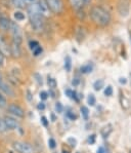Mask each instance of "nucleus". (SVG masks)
Returning <instances> with one entry per match:
<instances>
[{
  "label": "nucleus",
  "mask_w": 131,
  "mask_h": 153,
  "mask_svg": "<svg viewBox=\"0 0 131 153\" xmlns=\"http://www.w3.org/2000/svg\"><path fill=\"white\" fill-rule=\"evenodd\" d=\"M28 15H29L30 24H31L32 29L35 32H40L42 31L44 27V16L42 15L39 5L37 2L30 4L27 7Z\"/></svg>",
  "instance_id": "f257e3e1"
},
{
  "label": "nucleus",
  "mask_w": 131,
  "mask_h": 153,
  "mask_svg": "<svg viewBox=\"0 0 131 153\" xmlns=\"http://www.w3.org/2000/svg\"><path fill=\"white\" fill-rule=\"evenodd\" d=\"M90 18L95 24L100 27H106L111 22V15L102 6H93L90 9Z\"/></svg>",
  "instance_id": "f03ea898"
},
{
  "label": "nucleus",
  "mask_w": 131,
  "mask_h": 153,
  "mask_svg": "<svg viewBox=\"0 0 131 153\" xmlns=\"http://www.w3.org/2000/svg\"><path fill=\"white\" fill-rule=\"evenodd\" d=\"M13 149L18 153H36V149L32 144L27 142H15L13 145Z\"/></svg>",
  "instance_id": "7ed1b4c3"
},
{
  "label": "nucleus",
  "mask_w": 131,
  "mask_h": 153,
  "mask_svg": "<svg viewBox=\"0 0 131 153\" xmlns=\"http://www.w3.org/2000/svg\"><path fill=\"white\" fill-rule=\"evenodd\" d=\"M10 32L13 34V41L16 42L18 44H21L23 42V32L21 30L20 26L16 25L15 23L11 22V25H10Z\"/></svg>",
  "instance_id": "20e7f679"
},
{
  "label": "nucleus",
  "mask_w": 131,
  "mask_h": 153,
  "mask_svg": "<svg viewBox=\"0 0 131 153\" xmlns=\"http://www.w3.org/2000/svg\"><path fill=\"white\" fill-rule=\"evenodd\" d=\"M47 3L49 9L52 11L53 13H60L64 9V4H63V0H45Z\"/></svg>",
  "instance_id": "39448f33"
},
{
  "label": "nucleus",
  "mask_w": 131,
  "mask_h": 153,
  "mask_svg": "<svg viewBox=\"0 0 131 153\" xmlns=\"http://www.w3.org/2000/svg\"><path fill=\"white\" fill-rule=\"evenodd\" d=\"M130 0H119L118 1V11L121 16H127L130 10Z\"/></svg>",
  "instance_id": "423d86ee"
},
{
  "label": "nucleus",
  "mask_w": 131,
  "mask_h": 153,
  "mask_svg": "<svg viewBox=\"0 0 131 153\" xmlns=\"http://www.w3.org/2000/svg\"><path fill=\"white\" fill-rule=\"evenodd\" d=\"M7 110L10 114L15 115V117H20V118H23L25 116V111L23 110L22 107H20L16 104H10L7 107Z\"/></svg>",
  "instance_id": "0eeeda50"
},
{
  "label": "nucleus",
  "mask_w": 131,
  "mask_h": 153,
  "mask_svg": "<svg viewBox=\"0 0 131 153\" xmlns=\"http://www.w3.org/2000/svg\"><path fill=\"white\" fill-rule=\"evenodd\" d=\"M3 119H4V122H5L7 129H10V131H13V129H16V128H18V126H20V122L16 120V119L13 118V117L5 116Z\"/></svg>",
  "instance_id": "6e6552de"
},
{
  "label": "nucleus",
  "mask_w": 131,
  "mask_h": 153,
  "mask_svg": "<svg viewBox=\"0 0 131 153\" xmlns=\"http://www.w3.org/2000/svg\"><path fill=\"white\" fill-rule=\"evenodd\" d=\"M0 51L3 53L4 56H10V45H8L2 35H0Z\"/></svg>",
  "instance_id": "1a4fd4ad"
},
{
  "label": "nucleus",
  "mask_w": 131,
  "mask_h": 153,
  "mask_svg": "<svg viewBox=\"0 0 131 153\" xmlns=\"http://www.w3.org/2000/svg\"><path fill=\"white\" fill-rule=\"evenodd\" d=\"M21 55H22V51H21L20 44L13 41V43L10 44V56H13V58H20Z\"/></svg>",
  "instance_id": "9d476101"
},
{
  "label": "nucleus",
  "mask_w": 131,
  "mask_h": 153,
  "mask_svg": "<svg viewBox=\"0 0 131 153\" xmlns=\"http://www.w3.org/2000/svg\"><path fill=\"white\" fill-rule=\"evenodd\" d=\"M11 21H9L5 16H0V29L2 31H8L10 29Z\"/></svg>",
  "instance_id": "9b49d317"
},
{
  "label": "nucleus",
  "mask_w": 131,
  "mask_h": 153,
  "mask_svg": "<svg viewBox=\"0 0 131 153\" xmlns=\"http://www.w3.org/2000/svg\"><path fill=\"white\" fill-rule=\"evenodd\" d=\"M38 5H39V8H40V10H41V13H42V15L43 16H46V15H48L49 13V7H48V5H47V3H46V1L45 0H38Z\"/></svg>",
  "instance_id": "f8f14e48"
},
{
  "label": "nucleus",
  "mask_w": 131,
  "mask_h": 153,
  "mask_svg": "<svg viewBox=\"0 0 131 153\" xmlns=\"http://www.w3.org/2000/svg\"><path fill=\"white\" fill-rule=\"evenodd\" d=\"M112 131H113V126H112V124H107L106 126H104V128H102L100 134H102V136L104 138H107Z\"/></svg>",
  "instance_id": "ddd939ff"
},
{
  "label": "nucleus",
  "mask_w": 131,
  "mask_h": 153,
  "mask_svg": "<svg viewBox=\"0 0 131 153\" xmlns=\"http://www.w3.org/2000/svg\"><path fill=\"white\" fill-rule=\"evenodd\" d=\"M0 89H1L2 91H4V93H5L6 95L11 96V97H13V95H15V93H13V89L9 88V86L6 83H3V82H2V83L0 84Z\"/></svg>",
  "instance_id": "4468645a"
},
{
  "label": "nucleus",
  "mask_w": 131,
  "mask_h": 153,
  "mask_svg": "<svg viewBox=\"0 0 131 153\" xmlns=\"http://www.w3.org/2000/svg\"><path fill=\"white\" fill-rule=\"evenodd\" d=\"M70 3H71L72 7L74 9H81L82 6L84 5V1L83 0H70Z\"/></svg>",
  "instance_id": "2eb2a0df"
},
{
  "label": "nucleus",
  "mask_w": 131,
  "mask_h": 153,
  "mask_svg": "<svg viewBox=\"0 0 131 153\" xmlns=\"http://www.w3.org/2000/svg\"><path fill=\"white\" fill-rule=\"evenodd\" d=\"M120 103H121V106H122L123 109L127 110L128 108L130 107V102L127 98L125 97L124 95H121L120 96Z\"/></svg>",
  "instance_id": "dca6fc26"
},
{
  "label": "nucleus",
  "mask_w": 131,
  "mask_h": 153,
  "mask_svg": "<svg viewBox=\"0 0 131 153\" xmlns=\"http://www.w3.org/2000/svg\"><path fill=\"white\" fill-rule=\"evenodd\" d=\"M11 2L18 8H24L26 6V0H11Z\"/></svg>",
  "instance_id": "f3484780"
},
{
  "label": "nucleus",
  "mask_w": 131,
  "mask_h": 153,
  "mask_svg": "<svg viewBox=\"0 0 131 153\" xmlns=\"http://www.w3.org/2000/svg\"><path fill=\"white\" fill-rule=\"evenodd\" d=\"M92 69H93L92 64H86V65L82 66V67L80 68L81 72H82V73H84V74H87V73H90L91 71H92Z\"/></svg>",
  "instance_id": "a211bd4d"
},
{
  "label": "nucleus",
  "mask_w": 131,
  "mask_h": 153,
  "mask_svg": "<svg viewBox=\"0 0 131 153\" xmlns=\"http://www.w3.org/2000/svg\"><path fill=\"white\" fill-rule=\"evenodd\" d=\"M104 86H105V82L102 79H98V80H96L93 83V88H94L95 91H100Z\"/></svg>",
  "instance_id": "6ab92c4d"
},
{
  "label": "nucleus",
  "mask_w": 131,
  "mask_h": 153,
  "mask_svg": "<svg viewBox=\"0 0 131 153\" xmlns=\"http://www.w3.org/2000/svg\"><path fill=\"white\" fill-rule=\"evenodd\" d=\"M80 111H81L82 117H83L85 120H87L88 116H89V110H88V108L85 107V106H82V107L80 108Z\"/></svg>",
  "instance_id": "aec40b11"
},
{
  "label": "nucleus",
  "mask_w": 131,
  "mask_h": 153,
  "mask_svg": "<svg viewBox=\"0 0 131 153\" xmlns=\"http://www.w3.org/2000/svg\"><path fill=\"white\" fill-rule=\"evenodd\" d=\"M65 68H66V71L70 72L71 71V68H72V60L69 56H66V60H65Z\"/></svg>",
  "instance_id": "412c9836"
},
{
  "label": "nucleus",
  "mask_w": 131,
  "mask_h": 153,
  "mask_svg": "<svg viewBox=\"0 0 131 153\" xmlns=\"http://www.w3.org/2000/svg\"><path fill=\"white\" fill-rule=\"evenodd\" d=\"M47 83H48V86H49V88H52V89H54L55 88H57V80H55L54 78H49V77H48Z\"/></svg>",
  "instance_id": "4be33fe9"
},
{
  "label": "nucleus",
  "mask_w": 131,
  "mask_h": 153,
  "mask_svg": "<svg viewBox=\"0 0 131 153\" xmlns=\"http://www.w3.org/2000/svg\"><path fill=\"white\" fill-rule=\"evenodd\" d=\"M29 46H30V48H31V51H32V53H33V51H36V49L38 48L39 46H40V44H39L37 41L32 40V41H30Z\"/></svg>",
  "instance_id": "5701e85b"
},
{
  "label": "nucleus",
  "mask_w": 131,
  "mask_h": 153,
  "mask_svg": "<svg viewBox=\"0 0 131 153\" xmlns=\"http://www.w3.org/2000/svg\"><path fill=\"white\" fill-rule=\"evenodd\" d=\"M7 107V102H6V99L0 94V108L3 109V108Z\"/></svg>",
  "instance_id": "b1692460"
},
{
  "label": "nucleus",
  "mask_w": 131,
  "mask_h": 153,
  "mask_svg": "<svg viewBox=\"0 0 131 153\" xmlns=\"http://www.w3.org/2000/svg\"><path fill=\"white\" fill-rule=\"evenodd\" d=\"M7 131V128H6L4 119L0 118V133H4V131Z\"/></svg>",
  "instance_id": "393cba45"
},
{
  "label": "nucleus",
  "mask_w": 131,
  "mask_h": 153,
  "mask_svg": "<svg viewBox=\"0 0 131 153\" xmlns=\"http://www.w3.org/2000/svg\"><path fill=\"white\" fill-rule=\"evenodd\" d=\"M87 102H88V104H89L90 106H94L95 102H96L95 97L93 95H89V96H88V99H87Z\"/></svg>",
  "instance_id": "a878e982"
},
{
  "label": "nucleus",
  "mask_w": 131,
  "mask_h": 153,
  "mask_svg": "<svg viewBox=\"0 0 131 153\" xmlns=\"http://www.w3.org/2000/svg\"><path fill=\"white\" fill-rule=\"evenodd\" d=\"M15 18L18 21H23L25 19V15L23 13H21V11H15Z\"/></svg>",
  "instance_id": "bb28decb"
},
{
  "label": "nucleus",
  "mask_w": 131,
  "mask_h": 153,
  "mask_svg": "<svg viewBox=\"0 0 131 153\" xmlns=\"http://www.w3.org/2000/svg\"><path fill=\"white\" fill-rule=\"evenodd\" d=\"M105 95L107 96V97L113 95V88L111 85H107L106 88V89H105Z\"/></svg>",
  "instance_id": "cd10ccee"
},
{
  "label": "nucleus",
  "mask_w": 131,
  "mask_h": 153,
  "mask_svg": "<svg viewBox=\"0 0 131 153\" xmlns=\"http://www.w3.org/2000/svg\"><path fill=\"white\" fill-rule=\"evenodd\" d=\"M54 109H55V112H57V113H62V112H63V105H62V103L57 102V104H55Z\"/></svg>",
  "instance_id": "c85d7f7f"
},
{
  "label": "nucleus",
  "mask_w": 131,
  "mask_h": 153,
  "mask_svg": "<svg viewBox=\"0 0 131 153\" xmlns=\"http://www.w3.org/2000/svg\"><path fill=\"white\" fill-rule=\"evenodd\" d=\"M68 143H69V145H71V147H76V145H77V141L75 140L74 138L68 139Z\"/></svg>",
  "instance_id": "c756f323"
},
{
  "label": "nucleus",
  "mask_w": 131,
  "mask_h": 153,
  "mask_svg": "<svg viewBox=\"0 0 131 153\" xmlns=\"http://www.w3.org/2000/svg\"><path fill=\"white\" fill-rule=\"evenodd\" d=\"M48 145H49V148H51V149H54L55 146H57V143H55V141L53 140V139H49V140H48Z\"/></svg>",
  "instance_id": "7c9ffc66"
},
{
  "label": "nucleus",
  "mask_w": 131,
  "mask_h": 153,
  "mask_svg": "<svg viewBox=\"0 0 131 153\" xmlns=\"http://www.w3.org/2000/svg\"><path fill=\"white\" fill-rule=\"evenodd\" d=\"M67 117L71 119V120H75V119H77V115L74 114L73 112H68L67 113Z\"/></svg>",
  "instance_id": "2f4dec72"
},
{
  "label": "nucleus",
  "mask_w": 131,
  "mask_h": 153,
  "mask_svg": "<svg viewBox=\"0 0 131 153\" xmlns=\"http://www.w3.org/2000/svg\"><path fill=\"white\" fill-rule=\"evenodd\" d=\"M42 51H43V49H42L41 45H40L38 48L36 49V51H33V53H34V56H39V55H40V53H42Z\"/></svg>",
  "instance_id": "473e14b6"
},
{
  "label": "nucleus",
  "mask_w": 131,
  "mask_h": 153,
  "mask_svg": "<svg viewBox=\"0 0 131 153\" xmlns=\"http://www.w3.org/2000/svg\"><path fill=\"white\" fill-rule=\"evenodd\" d=\"M48 98V94L46 91H41L40 93V99L41 100H46Z\"/></svg>",
  "instance_id": "72a5a7b5"
},
{
  "label": "nucleus",
  "mask_w": 131,
  "mask_h": 153,
  "mask_svg": "<svg viewBox=\"0 0 131 153\" xmlns=\"http://www.w3.org/2000/svg\"><path fill=\"white\" fill-rule=\"evenodd\" d=\"M94 142H95V135L89 136V138H88V143H90V144H94Z\"/></svg>",
  "instance_id": "f704fd0d"
},
{
  "label": "nucleus",
  "mask_w": 131,
  "mask_h": 153,
  "mask_svg": "<svg viewBox=\"0 0 131 153\" xmlns=\"http://www.w3.org/2000/svg\"><path fill=\"white\" fill-rule=\"evenodd\" d=\"M41 122L43 123V126H48V121H47V119H46V117L42 116V117H41Z\"/></svg>",
  "instance_id": "c9c22d12"
},
{
  "label": "nucleus",
  "mask_w": 131,
  "mask_h": 153,
  "mask_svg": "<svg viewBox=\"0 0 131 153\" xmlns=\"http://www.w3.org/2000/svg\"><path fill=\"white\" fill-rule=\"evenodd\" d=\"M3 64H4V56H3V53L0 51V67L3 66Z\"/></svg>",
  "instance_id": "e433bc0d"
},
{
  "label": "nucleus",
  "mask_w": 131,
  "mask_h": 153,
  "mask_svg": "<svg viewBox=\"0 0 131 153\" xmlns=\"http://www.w3.org/2000/svg\"><path fill=\"white\" fill-rule=\"evenodd\" d=\"M66 94H67V95L72 99V97H73L74 91H71V89H67V91H66Z\"/></svg>",
  "instance_id": "4c0bfd02"
},
{
  "label": "nucleus",
  "mask_w": 131,
  "mask_h": 153,
  "mask_svg": "<svg viewBox=\"0 0 131 153\" xmlns=\"http://www.w3.org/2000/svg\"><path fill=\"white\" fill-rule=\"evenodd\" d=\"M37 108H38L39 110H44L45 109V105H44V103H39L38 106H37Z\"/></svg>",
  "instance_id": "58836bf2"
},
{
  "label": "nucleus",
  "mask_w": 131,
  "mask_h": 153,
  "mask_svg": "<svg viewBox=\"0 0 131 153\" xmlns=\"http://www.w3.org/2000/svg\"><path fill=\"white\" fill-rule=\"evenodd\" d=\"M97 153H106V150H105L104 147H99L97 149Z\"/></svg>",
  "instance_id": "ea45409f"
},
{
  "label": "nucleus",
  "mask_w": 131,
  "mask_h": 153,
  "mask_svg": "<svg viewBox=\"0 0 131 153\" xmlns=\"http://www.w3.org/2000/svg\"><path fill=\"white\" fill-rule=\"evenodd\" d=\"M72 84H73V85H78L79 84V79L78 78H75L73 81H72Z\"/></svg>",
  "instance_id": "a19ab883"
},
{
  "label": "nucleus",
  "mask_w": 131,
  "mask_h": 153,
  "mask_svg": "<svg viewBox=\"0 0 131 153\" xmlns=\"http://www.w3.org/2000/svg\"><path fill=\"white\" fill-rule=\"evenodd\" d=\"M119 81H120V83L125 84V83H126V81H127V80H126V78H120V80H119Z\"/></svg>",
  "instance_id": "79ce46f5"
},
{
  "label": "nucleus",
  "mask_w": 131,
  "mask_h": 153,
  "mask_svg": "<svg viewBox=\"0 0 131 153\" xmlns=\"http://www.w3.org/2000/svg\"><path fill=\"white\" fill-rule=\"evenodd\" d=\"M63 153H71L69 150H65V148H63Z\"/></svg>",
  "instance_id": "37998d69"
},
{
  "label": "nucleus",
  "mask_w": 131,
  "mask_h": 153,
  "mask_svg": "<svg viewBox=\"0 0 131 153\" xmlns=\"http://www.w3.org/2000/svg\"><path fill=\"white\" fill-rule=\"evenodd\" d=\"M84 1V5H85V4H88L90 2V0H83Z\"/></svg>",
  "instance_id": "c03bdc74"
},
{
  "label": "nucleus",
  "mask_w": 131,
  "mask_h": 153,
  "mask_svg": "<svg viewBox=\"0 0 131 153\" xmlns=\"http://www.w3.org/2000/svg\"><path fill=\"white\" fill-rule=\"evenodd\" d=\"M2 82H3L2 81V75H1V73H0V84H1Z\"/></svg>",
  "instance_id": "a18cd8bd"
},
{
  "label": "nucleus",
  "mask_w": 131,
  "mask_h": 153,
  "mask_svg": "<svg viewBox=\"0 0 131 153\" xmlns=\"http://www.w3.org/2000/svg\"><path fill=\"white\" fill-rule=\"evenodd\" d=\"M130 40H131V33H130Z\"/></svg>",
  "instance_id": "49530a36"
},
{
  "label": "nucleus",
  "mask_w": 131,
  "mask_h": 153,
  "mask_svg": "<svg viewBox=\"0 0 131 153\" xmlns=\"http://www.w3.org/2000/svg\"><path fill=\"white\" fill-rule=\"evenodd\" d=\"M30 1H33V0H30Z\"/></svg>",
  "instance_id": "de8ad7c7"
}]
</instances>
